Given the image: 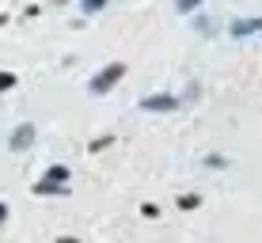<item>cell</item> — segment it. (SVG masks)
Instances as JSON below:
<instances>
[{
    "label": "cell",
    "instance_id": "6da1fadb",
    "mask_svg": "<svg viewBox=\"0 0 262 243\" xmlns=\"http://www.w3.org/2000/svg\"><path fill=\"white\" fill-rule=\"evenodd\" d=\"M122 76H125V65H122V61H111V65H103V69H99V73L92 76L88 92H92V95H106V92H111V87L118 84Z\"/></svg>",
    "mask_w": 262,
    "mask_h": 243
},
{
    "label": "cell",
    "instance_id": "7a4b0ae2",
    "mask_svg": "<svg viewBox=\"0 0 262 243\" xmlns=\"http://www.w3.org/2000/svg\"><path fill=\"white\" fill-rule=\"evenodd\" d=\"M65 179H69V167L57 164L42 175V183H34V194H65Z\"/></svg>",
    "mask_w": 262,
    "mask_h": 243
},
{
    "label": "cell",
    "instance_id": "3957f363",
    "mask_svg": "<svg viewBox=\"0 0 262 243\" xmlns=\"http://www.w3.org/2000/svg\"><path fill=\"white\" fill-rule=\"evenodd\" d=\"M137 106H141V111H148V114H167V111H175V106H179V99H175V92H160V95H144Z\"/></svg>",
    "mask_w": 262,
    "mask_h": 243
},
{
    "label": "cell",
    "instance_id": "277c9868",
    "mask_svg": "<svg viewBox=\"0 0 262 243\" xmlns=\"http://www.w3.org/2000/svg\"><path fill=\"white\" fill-rule=\"evenodd\" d=\"M31 145H34V125H31V122L15 125V129H12V141H8V148H12V152H27Z\"/></svg>",
    "mask_w": 262,
    "mask_h": 243
},
{
    "label": "cell",
    "instance_id": "5b68a950",
    "mask_svg": "<svg viewBox=\"0 0 262 243\" xmlns=\"http://www.w3.org/2000/svg\"><path fill=\"white\" fill-rule=\"evenodd\" d=\"M255 31H262V15H258V19H236V23H232V34H236V38L255 34Z\"/></svg>",
    "mask_w": 262,
    "mask_h": 243
},
{
    "label": "cell",
    "instance_id": "8992f818",
    "mask_svg": "<svg viewBox=\"0 0 262 243\" xmlns=\"http://www.w3.org/2000/svg\"><path fill=\"white\" fill-rule=\"evenodd\" d=\"M80 8H84V15H95L106 8V0H80Z\"/></svg>",
    "mask_w": 262,
    "mask_h": 243
},
{
    "label": "cell",
    "instance_id": "52a82bcc",
    "mask_svg": "<svg viewBox=\"0 0 262 243\" xmlns=\"http://www.w3.org/2000/svg\"><path fill=\"white\" fill-rule=\"evenodd\" d=\"M15 84H19V76H15V73H0V95H4V92H12Z\"/></svg>",
    "mask_w": 262,
    "mask_h": 243
},
{
    "label": "cell",
    "instance_id": "ba28073f",
    "mask_svg": "<svg viewBox=\"0 0 262 243\" xmlns=\"http://www.w3.org/2000/svg\"><path fill=\"white\" fill-rule=\"evenodd\" d=\"M198 205H202L198 194H183V197H179V209H198Z\"/></svg>",
    "mask_w": 262,
    "mask_h": 243
},
{
    "label": "cell",
    "instance_id": "9c48e42d",
    "mask_svg": "<svg viewBox=\"0 0 262 243\" xmlns=\"http://www.w3.org/2000/svg\"><path fill=\"white\" fill-rule=\"evenodd\" d=\"M198 4H202V0H179V12H194Z\"/></svg>",
    "mask_w": 262,
    "mask_h": 243
},
{
    "label": "cell",
    "instance_id": "30bf717a",
    "mask_svg": "<svg viewBox=\"0 0 262 243\" xmlns=\"http://www.w3.org/2000/svg\"><path fill=\"white\" fill-rule=\"evenodd\" d=\"M141 213H144L148 220H156V217H160V209H156V205H141Z\"/></svg>",
    "mask_w": 262,
    "mask_h": 243
},
{
    "label": "cell",
    "instance_id": "8fae6325",
    "mask_svg": "<svg viewBox=\"0 0 262 243\" xmlns=\"http://www.w3.org/2000/svg\"><path fill=\"white\" fill-rule=\"evenodd\" d=\"M106 145H114V137H99L95 145H92V152H99V148H106Z\"/></svg>",
    "mask_w": 262,
    "mask_h": 243
},
{
    "label": "cell",
    "instance_id": "7c38bea8",
    "mask_svg": "<svg viewBox=\"0 0 262 243\" xmlns=\"http://www.w3.org/2000/svg\"><path fill=\"white\" fill-rule=\"evenodd\" d=\"M53 243H80L76 236H61V239H53Z\"/></svg>",
    "mask_w": 262,
    "mask_h": 243
},
{
    "label": "cell",
    "instance_id": "4fadbf2b",
    "mask_svg": "<svg viewBox=\"0 0 262 243\" xmlns=\"http://www.w3.org/2000/svg\"><path fill=\"white\" fill-rule=\"evenodd\" d=\"M4 220H8V205L0 202V224H4Z\"/></svg>",
    "mask_w": 262,
    "mask_h": 243
},
{
    "label": "cell",
    "instance_id": "5bb4252c",
    "mask_svg": "<svg viewBox=\"0 0 262 243\" xmlns=\"http://www.w3.org/2000/svg\"><path fill=\"white\" fill-rule=\"evenodd\" d=\"M4 23H8V15H4V12H0V27H4Z\"/></svg>",
    "mask_w": 262,
    "mask_h": 243
}]
</instances>
